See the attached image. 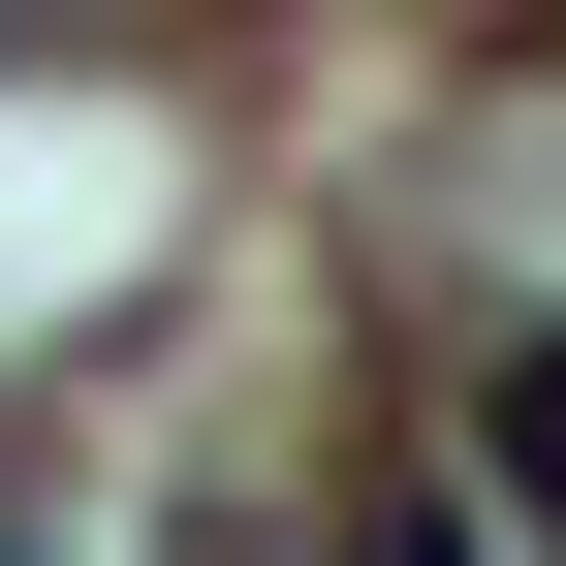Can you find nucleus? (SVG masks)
<instances>
[{
    "mask_svg": "<svg viewBox=\"0 0 566 566\" xmlns=\"http://www.w3.org/2000/svg\"><path fill=\"white\" fill-rule=\"evenodd\" d=\"M504 504H535V535H566V378H504Z\"/></svg>",
    "mask_w": 566,
    "mask_h": 566,
    "instance_id": "1",
    "label": "nucleus"
}]
</instances>
